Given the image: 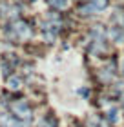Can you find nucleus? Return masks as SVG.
<instances>
[{"mask_svg": "<svg viewBox=\"0 0 124 127\" xmlns=\"http://www.w3.org/2000/svg\"><path fill=\"white\" fill-rule=\"evenodd\" d=\"M111 36H113L115 42H124V29H121V27H115V29L111 31Z\"/></svg>", "mask_w": 124, "mask_h": 127, "instance_id": "1", "label": "nucleus"}, {"mask_svg": "<svg viewBox=\"0 0 124 127\" xmlns=\"http://www.w3.org/2000/svg\"><path fill=\"white\" fill-rule=\"evenodd\" d=\"M49 4H53L55 7H66L68 5V0H48Z\"/></svg>", "mask_w": 124, "mask_h": 127, "instance_id": "2", "label": "nucleus"}, {"mask_svg": "<svg viewBox=\"0 0 124 127\" xmlns=\"http://www.w3.org/2000/svg\"><path fill=\"white\" fill-rule=\"evenodd\" d=\"M9 85H11L13 89L20 87V80H18V78H11V80H9Z\"/></svg>", "mask_w": 124, "mask_h": 127, "instance_id": "3", "label": "nucleus"}, {"mask_svg": "<svg viewBox=\"0 0 124 127\" xmlns=\"http://www.w3.org/2000/svg\"><path fill=\"white\" fill-rule=\"evenodd\" d=\"M115 114H117V111H115V109H111V111H110V120H115L117 118Z\"/></svg>", "mask_w": 124, "mask_h": 127, "instance_id": "4", "label": "nucleus"}, {"mask_svg": "<svg viewBox=\"0 0 124 127\" xmlns=\"http://www.w3.org/2000/svg\"><path fill=\"white\" fill-rule=\"evenodd\" d=\"M122 69H124V60H122Z\"/></svg>", "mask_w": 124, "mask_h": 127, "instance_id": "5", "label": "nucleus"}]
</instances>
